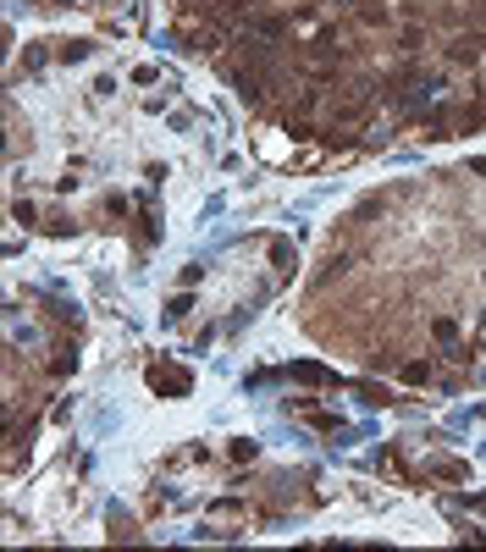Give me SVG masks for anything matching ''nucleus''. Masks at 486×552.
Here are the masks:
<instances>
[{
    "mask_svg": "<svg viewBox=\"0 0 486 552\" xmlns=\"http://www.w3.org/2000/svg\"><path fill=\"white\" fill-rule=\"evenodd\" d=\"M448 56H453L459 67H476V61H481V39H476V33H464V39H453V50H448Z\"/></svg>",
    "mask_w": 486,
    "mask_h": 552,
    "instance_id": "f03ea898",
    "label": "nucleus"
},
{
    "mask_svg": "<svg viewBox=\"0 0 486 552\" xmlns=\"http://www.w3.org/2000/svg\"><path fill=\"white\" fill-rule=\"evenodd\" d=\"M254 28H260V33H265V39H282V33H288V22H282V17H260V22H254Z\"/></svg>",
    "mask_w": 486,
    "mask_h": 552,
    "instance_id": "39448f33",
    "label": "nucleus"
},
{
    "mask_svg": "<svg viewBox=\"0 0 486 552\" xmlns=\"http://www.w3.org/2000/svg\"><path fill=\"white\" fill-rule=\"evenodd\" d=\"M293 376H299V381H315V387H331V381H337V376H331L326 365H315V359H299V365H293Z\"/></svg>",
    "mask_w": 486,
    "mask_h": 552,
    "instance_id": "7ed1b4c3",
    "label": "nucleus"
},
{
    "mask_svg": "<svg viewBox=\"0 0 486 552\" xmlns=\"http://www.w3.org/2000/svg\"><path fill=\"white\" fill-rule=\"evenodd\" d=\"M83 56H88V45H83V39H72V45H61V61H83Z\"/></svg>",
    "mask_w": 486,
    "mask_h": 552,
    "instance_id": "0eeeda50",
    "label": "nucleus"
},
{
    "mask_svg": "<svg viewBox=\"0 0 486 552\" xmlns=\"http://www.w3.org/2000/svg\"><path fill=\"white\" fill-rule=\"evenodd\" d=\"M233 83H238V94L249 100V105H254V100H265V78H260V72H249V67H243Z\"/></svg>",
    "mask_w": 486,
    "mask_h": 552,
    "instance_id": "20e7f679",
    "label": "nucleus"
},
{
    "mask_svg": "<svg viewBox=\"0 0 486 552\" xmlns=\"http://www.w3.org/2000/svg\"><path fill=\"white\" fill-rule=\"evenodd\" d=\"M431 331H437L442 342H453V337H459V326H453V320H431Z\"/></svg>",
    "mask_w": 486,
    "mask_h": 552,
    "instance_id": "6e6552de",
    "label": "nucleus"
},
{
    "mask_svg": "<svg viewBox=\"0 0 486 552\" xmlns=\"http://www.w3.org/2000/svg\"><path fill=\"white\" fill-rule=\"evenodd\" d=\"M150 387L166 393V397H188L194 381H188V370H177V365H155V370H150Z\"/></svg>",
    "mask_w": 486,
    "mask_h": 552,
    "instance_id": "f257e3e1",
    "label": "nucleus"
},
{
    "mask_svg": "<svg viewBox=\"0 0 486 552\" xmlns=\"http://www.w3.org/2000/svg\"><path fill=\"white\" fill-rule=\"evenodd\" d=\"M404 381H409V387H420V381H431V365H420V359H414V365H404Z\"/></svg>",
    "mask_w": 486,
    "mask_h": 552,
    "instance_id": "423d86ee",
    "label": "nucleus"
}]
</instances>
